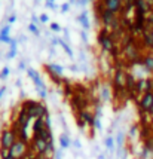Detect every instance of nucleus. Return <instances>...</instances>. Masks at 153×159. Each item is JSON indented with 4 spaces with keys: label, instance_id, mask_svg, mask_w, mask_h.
<instances>
[{
    "label": "nucleus",
    "instance_id": "nucleus-1",
    "mask_svg": "<svg viewBox=\"0 0 153 159\" xmlns=\"http://www.w3.org/2000/svg\"><path fill=\"white\" fill-rule=\"evenodd\" d=\"M122 55H124V58H125V61L128 62V64H140L141 62V58H143V55H141V51H140V48L134 43V40L129 42V43H126L125 46H122Z\"/></svg>",
    "mask_w": 153,
    "mask_h": 159
},
{
    "label": "nucleus",
    "instance_id": "nucleus-2",
    "mask_svg": "<svg viewBox=\"0 0 153 159\" xmlns=\"http://www.w3.org/2000/svg\"><path fill=\"white\" fill-rule=\"evenodd\" d=\"M103 5H104V9L116 14L122 9V0H103Z\"/></svg>",
    "mask_w": 153,
    "mask_h": 159
},
{
    "label": "nucleus",
    "instance_id": "nucleus-3",
    "mask_svg": "<svg viewBox=\"0 0 153 159\" xmlns=\"http://www.w3.org/2000/svg\"><path fill=\"white\" fill-rule=\"evenodd\" d=\"M143 43L149 51H153V30H143Z\"/></svg>",
    "mask_w": 153,
    "mask_h": 159
},
{
    "label": "nucleus",
    "instance_id": "nucleus-4",
    "mask_svg": "<svg viewBox=\"0 0 153 159\" xmlns=\"http://www.w3.org/2000/svg\"><path fill=\"white\" fill-rule=\"evenodd\" d=\"M140 64L144 67V70H146V71L153 73V57L150 55V52H149V54H146V55H143V58H141V62H140Z\"/></svg>",
    "mask_w": 153,
    "mask_h": 159
},
{
    "label": "nucleus",
    "instance_id": "nucleus-5",
    "mask_svg": "<svg viewBox=\"0 0 153 159\" xmlns=\"http://www.w3.org/2000/svg\"><path fill=\"white\" fill-rule=\"evenodd\" d=\"M150 55H152V57H153V51H150Z\"/></svg>",
    "mask_w": 153,
    "mask_h": 159
}]
</instances>
